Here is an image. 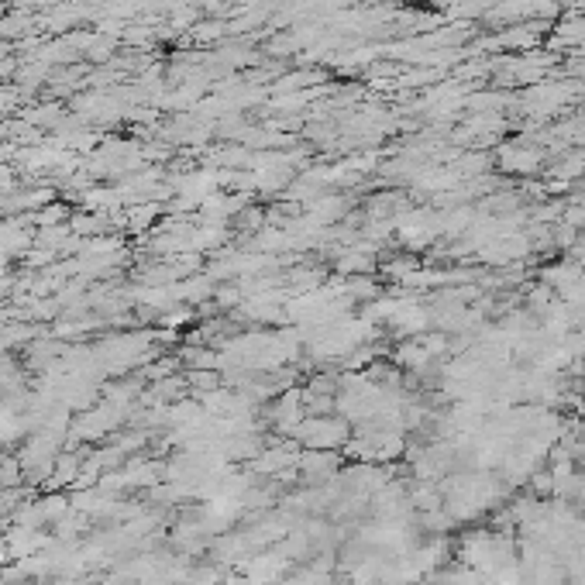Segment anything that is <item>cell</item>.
<instances>
[{
    "label": "cell",
    "mask_w": 585,
    "mask_h": 585,
    "mask_svg": "<svg viewBox=\"0 0 585 585\" xmlns=\"http://www.w3.org/2000/svg\"><path fill=\"white\" fill-rule=\"evenodd\" d=\"M296 438L310 444L314 451H327V448H338L341 441H348V431L341 420H307V424L296 427Z\"/></svg>",
    "instance_id": "6da1fadb"
}]
</instances>
